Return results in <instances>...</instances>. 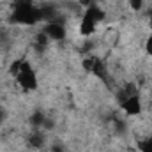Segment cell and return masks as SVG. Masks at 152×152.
I'll return each mask as SVG.
<instances>
[{
	"mask_svg": "<svg viewBox=\"0 0 152 152\" xmlns=\"http://www.w3.org/2000/svg\"><path fill=\"white\" fill-rule=\"evenodd\" d=\"M129 7L138 12V11L143 9V0H129Z\"/></svg>",
	"mask_w": 152,
	"mask_h": 152,
	"instance_id": "7c38bea8",
	"label": "cell"
},
{
	"mask_svg": "<svg viewBox=\"0 0 152 152\" xmlns=\"http://www.w3.org/2000/svg\"><path fill=\"white\" fill-rule=\"evenodd\" d=\"M83 16H87V18H88V20H92L94 23H99V21H103V20L106 18L104 11H103L99 5H96V4H92L90 7H87V9H85V12H83Z\"/></svg>",
	"mask_w": 152,
	"mask_h": 152,
	"instance_id": "5b68a950",
	"label": "cell"
},
{
	"mask_svg": "<svg viewBox=\"0 0 152 152\" xmlns=\"http://www.w3.org/2000/svg\"><path fill=\"white\" fill-rule=\"evenodd\" d=\"M120 106H122L124 113L129 115V117H136V115L142 113V99H140V96H138L136 92H134L133 96L126 97Z\"/></svg>",
	"mask_w": 152,
	"mask_h": 152,
	"instance_id": "3957f363",
	"label": "cell"
},
{
	"mask_svg": "<svg viewBox=\"0 0 152 152\" xmlns=\"http://www.w3.org/2000/svg\"><path fill=\"white\" fill-rule=\"evenodd\" d=\"M48 37L51 39V41H64L66 39V27L62 25V23H57V21H50V23H46V27H44V30H42Z\"/></svg>",
	"mask_w": 152,
	"mask_h": 152,
	"instance_id": "277c9868",
	"label": "cell"
},
{
	"mask_svg": "<svg viewBox=\"0 0 152 152\" xmlns=\"http://www.w3.org/2000/svg\"><path fill=\"white\" fill-rule=\"evenodd\" d=\"M97 62H99V58H96V57H87V58H85L81 64H83V69H85L87 73H92Z\"/></svg>",
	"mask_w": 152,
	"mask_h": 152,
	"instance_id": "30bf717a",
	"label": "cell"
},
{
	"mask_svg": "<svg viewBox=\"0 0 152 152\" xmlns=\"http://www.w3.org/2000/svg\"><path fill=\"white\" fill-rule=\"evenodd\" d=\"M96 27H97V23H94V21L88 20L87 16H81V21H80V34H81L83 37L92 36V34L96 32Z\"/></svg>",
	"mask_w": 152,
	"mask_h": 152,
	"instance_id": "8992f818",
	"label": "cell"
},
{
	"mask_svg": "<svg viewBox=\"0 0 152 152\" xmlns=\"http://www.w3.org/2000/svg\"><path fill=\"white\" fill-rule=\"evenodd\" d=\"M14 78H16V81L21 85V88H23L25 92H34V90H37V75H36V71L32 69V66H30L27 60H23V64H21L18 75L14 76Z\"/></svg>",
	"mask_w": 152,
	"mask_h": 152,
	"instance_id": "7a4b0ae2",
	"label": "cell"
},
{
	"mask_svg": "<svg viewBox=\"0 0 152 152\" xmlns=\"http://www.w3.org/2000/svg\"><path fill=\"white\" fill-rule=\"evenodd\" d=\"M44 120H46V117L42 115V112H34L30 115V124L34 126V129H39L41 126H44Z\"/></svg>",
	"mask_w": 152,
	"mask_h": 152,
	"instance_id": "9c48e42d",
	"label": "cell"
},
{
	"mask_svg": "<svg viewBox=\"0 0 152 152\" xmlns=\"http://www.w3.org/2000/svg\"><path fill=\"white\" fill-rule=\"evenodd\" d=\"M48 41H50V37H48L44 32H39L37 36L34 37V48H36L37 53H44V51H46V48H48Z\"/></svg>",
	"mask_w": 152,
	"mask_h": 152,
	"instance_id": "52a82bcc",
	"label": "cell"
},
{
	"mask_svg": "<svg viewBox=\"0 0 152 152\" xmlns=\"http://www.w3.org/2000/svg\"><path fill=\"white\" fill-rule=\"evenodd\" d=\"M51 152H66V151L62 149V145H53L51 147Z\"/></svg>",
	"mask_w": 152,
	"mask_h": 152,
	"instance_id": "5bb4252c",
	"label": "cell"
},
{
	"mask_svg": "<svg viewBox=\"0 0 152 152\" xmlns=\"http://www.w3.org/2000/svg\"><path fill=\"white\" fill-rule=\"evenodd\" d=\"M28 142H30V145H32L34 149H41V147H42V143H44V134H42L39 129H36V131L30 134Z\"/></svg>",
	"mask_w": 152,
	"mask_h": 152,
	"instance_id": "ba28073f",
	"label": "cell"
},
{
	"mask_svg": "<svg viewBox=\"0 0 152 152\" xmlns=\"http://www.w3.org/2000/svg\"><path fill=\"white\" fill-rule=\"evenodd\" d=\"M149 16H151V18H152V9H151V11H149Z\"/></svg>",
	"mask_w": 152,
	"mask_h": 152,
	"instance_id": "2e32d148",
	"label": "cell"
},
{
	"mask_svg": "<svg viewBox=\"0 0 152 152\" xmlns=\"http://www.w3.org/2000/svg\"><path fill=\"white\" fill-rule=\"evenodd\" d=\"M140 152H152V134L140 143Z\"/></svg>",
	"mask_w": 152,
	"mask_h": 152,
	"instance_id": "8fae6325",
	"label": "cell"
},
{
	"mask_svg": "<svg viewBox=\"0 0 152 152\" xmlns=\"http://www.w3.org/2000/svg\"><path fill=\"white\" fill-rule=\"evenodd\" d=\"M41 20H42L41 7H36L32 0H18L11 14V21L20 25H34Z\"/></svg>",
	"mask_w": 152,
	"mask_h": 152,
	"instance_id": "6da1fadb",
	"label": "cell"
},
{
	"mask_svg": "<svg viewBox=\"0 0 152 152\" xmlns=\"http://www.w3.org/2000/svg\"><path fill=\"white\" fill-rule=\"evenodd\" d=\"M2 120H4V112L0 110V124H2Z\"/></svg>",
	"mask_w": 152,
	"mask_h": 152,
	"instance_id": "9a60e30c",
	"label": "cell"
},
{
	"mask_svg": "<svg viewBox=\"0 0 152 152\" xmlns=\"http://www.w3.org/2000/svg\"><path fill=\"white\" fill-rule=\"evenodd\" d=\"M145 51H147L149 57H152V34L147 37V41H145Z\"/></svg>",
	"mask_w": 152,
	"mask_h": 152,
	"instance_id": "4fadbf2b",
	"label": "cell"
}]
</instances>
